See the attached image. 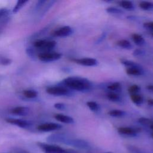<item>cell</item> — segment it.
I'll list each match as a JSON object with an SVG mask.
<instances>
[{
    "mask_svg": "<svg viewBox=\"0 0 153 153\" xmlns=\"http://www.w3.org/2000/svg\"><path fill=\"white\" fill-rule=\"evenodd\" d=\"M140 88L139 85H136V84H134V85H131L128 89V93L130 94H138V93L140 91Z\"/></svg>",
    "mask_w": 153,
    "mask_h": 153,
    "instance_id": "obj_29",
    "label": "cell"
},
{
    "mask_svg": "<svg viewBox=\"0 0 153 153\" xmlns=\"http://www.w3.org/2000/svg\"><path fill=\"white\" fill-rule=\"evenodd\" d=\"M152 137H153V133H152Z\"/></svg>",
    "mask_w": 153,
    "mask_h": 153,
    "instance_id": "obj_40",
    "label": "cell"
},
{
    "mask_svg": "<svg viewBox=\"0 0 153 153\" xmlns=\"http://www.w3.org/2000/svg\"><path fill=\"white\" fill-rule=\"evenodd\" d=\"M8 19H9V17H8V18L4 19V20H2V22H1V23H0V33L2 32L5 26L6 25L7 22H8Z\"/></svg>",
    "mask_w": 153,
    "mask_h": 153,
    "instance_id": "obj_34",
    "label": "cell"
},
{
    "mask_svg": "<svg viewBox=\"0 0 153 153\" xmlns=\"http://www.w3.org/2000/svg\"><path fill=\"white\" fill-rule=\"evenodd\" d=\"M10 14V10L7 8H0V20L2 21L4 19L9 17Z\"/></svg>",
    "mask_w": 153,
    "mask_h": 153,
    "instance_id": "obj_25",
    "label": "cell"
},
{
    "mask_svg": "<svg viewBox=\"0 0 153 153\" xmlns=\"http://www.w3.org/2000/svg\"><path fill=\"white\" fill-rule=\"evenodd\" d=\"M150 127H151V128L153 130V123H152V124L150 126Z\"/></svg>",
    "mask_w": 153,
    "mask_h": 153,
    "instance_id": "obj_38",
    "label": "cell"
},
{
    "mask_svg": "<svg viewBox=\"0 0 153 153\" xmlns=\"http://www.w3.org/2000/svg\"><path fill=\"white\" fill-rule=\"evenodd\" d=\"M132 39L134 43L138 46H142L145 44V41L144 38L142 35L138 33L133 34Z\"/></svg>",
    "mask_w": 153,
    "mask_h": 153,
    "instance_id": "obj_14",
    "label": "cell"
},
{
    "mask_svg": "<svg viewBox=\"0 0 153 153\" xmlns=\"http://www.w3.org/2000/svg\"><path fill=\"white\" fill-rule=\"evenodd\" d=\"M5 121L8 123H10L13 125H15L19 127L24 128L30 127L32 125V123L30 121H27L23 119L8 118H6Z\"/></svg>",
    "mask_w": 153,
    "mask_h": 153,
    "instance_id": "obj_6",
    "label": "cell"
},
{
    "mask_svg": "<svg viewBox=\"0 0 153 153\" xmlns=\"http://www.w3.org/2000/svg\"><path fill=\"white\" fill-rule=\"evenodd\" d=\"M147 103H148V105L151 106H153V99H148V101H147Z\"/></svg>",
    "mask_w": 153,
    "mask_h": 153,
    "instance_id": "obj_36",
    "label": "cell"
},
{
    "mask_svg": "<svg viewBox=\"0 0 153 153\" xmlns=\"http://www.w3.org/2000/svg\"><path fill=\"white\" fill-rule=\"evenodd\" d=\"M30 111V109L26 106H16L11 109V112L13 114L19 116H26Z\"/></svg>",
    "mask_w": 153,
    "mask_h": 153,
    "instance_id": "obj_10",
    "label": "cell"
},
{
    "mask_svg": "<svg viewBox=\"0 0 153 153\" xmlns=\"http://www.w3.org/2000/svg\"><path fill=\"white\" fill-rule=\"evenodd\" d=\"M138 122L143 125V126H151L152 124V123H153V121H152L151 119L148 118H145V117H141L140 118H139L138 120Z\"/></svg>",
    "mask_w": 153,
    "mask_h": 153,
    "instance_id": "obj_28",
    "label": "cell"
},
{
    "mask_svg": "<svg viewBox=\"0 0 153 153\" xmlns=\"http://www.w3.org/2000/svg\"><path fill=\"white\" fill-rule=\"evenodd\" d=\"M62 54L58 52H42L39 53L38 58L39 60L44 62H51L59 60Z\"/></svg>",
    "mask_w": 153,
    "mask_h": 153,
    "instance_id": "obj_4",
    "label": "cell"
},
{
    "mask_svg": "<svg viewBox=\"0 0 153 153\" xmlns=\"http://www.w3.org/2000/svg\"><path fill=\"white\" fill-rule=\"evenodd\" d=\"M54 118L58 121H60L65 124H73L74 123V120L70 116L62 114H57L54 115Z\"/></svg>",
    "mask_w": 153,
    "mask_h": 153,
    "instance_id": "obj_12",
    "label": "cell"
},
{
    "mask_svg": "<svg viewBox=\"0 0 153 153\" xmlns=\"http://www.w3.org/2000/svg\"><path fill=\"white\" fill-rule=\"evenodd\" d=\"M62 127V126L57 123H45L38 126L37 127V129L41 131L48 132V131H54V130L60 129Z\"/></svg>",
    "mask_w": 153,
    "mask_h": 153,
    "instance_id": "obj_7",
    "label": "cell"
},
{
    "mask_svg": "<svg viewBox=\"0 0 153 153\" xmlns=\"http://www.w3.org/2000/svg\"><path fill=\"white\" fill-rule=\"evenodd\" d=\"M118 132L123 135L134 136L137 134V130L129 127H121L118 128Z\"/></svg>",
    "mask_w": 153,
    "mask_h": 153,
    "instance_id": "obj_11",
    "label": "cell"
},
{
    "mask_svg": "<svg viewBox=\"0 0 153 153\" xmlns=\"http://www.w3.org/2000/svg\"><path fill=\"white\" fill-rule=\"evenodd\" d=\"M11 62L12 60L10 58L0 55V65H4V66H7L11 64Z\"/></svg>",
    "mask_w": 153,
    "mask_h": 153,
    "instance_id": "obj_30",
    "label": "cell"
},
{
    "mask_svg": "<svg viewBox=\"0 0 153 153\" xmlns=\"http://www.w3.org/2000/svg\"><path fill=\"white\" fill-rule=\"evenodd\" d=\"M62 83L68 88L78 91H88L92 88V84L88 79L79 76L68 77L63 80Z\"/></svg>",
    "mask_w": 153,
    "mask_h": 153,
    "instance_id": "obj_1",
    "label": "cell"
},
{
    "mask_svg": "<svg viewBox=\"0 0 153 153\" xmlns=\"http://www.w3.org/2000/svg\"><path fill=\"white\" fill-rule=\"evenodd\" d=\"M29 1H25V0H19L17 1L16 5L14 7L13 9V13H16L19 12L25 5L26 3H27Z\"/></svg>",
    "mask_w": 153,
    "mask_h": 153,
    "instance_id": "obj_19",
    "label": "cell"
},
{
    "mask_svg": "<svg viewBox=\"0 0 153 153\" xmlns=\"http://www.w3.org/2000/svg\"><path fill=\"white\" fill-rule=\"evenodd\" d=\"M117 44L121 48L126 49V50H130L132 48V45L130 41L126 39H121L119 40Z\"/></svg>",
    "mask_w": 153,
    "mask_h": 153,
    "instance_id": "obj_17",
    "label": "cell"
},
{
    "mask_svg": "<svg viewBox=\"0 0 153 153\" xmlns=\"http://www.w3.org/2000/svg\"><path fill=\"white\" fill-rule=\"evenodd\" d=\"M139 7L145 11H153V2L149 1H142L139 4Z\"/></svg>",
    "mask_w": 153,
    "mask_h": 153,
    "instance_id": "obj_16",
    "label": "cell"
},
{
    "mask_svg": "<svg viewBox=\"0 0 153 153\" xmlns=\"http://www.w3.org/2000/svg\"><path fill=\"white\" fill-rule=\"evenodd\" d=\"M106 153H111V152H106Z\"/></svg>",
    "mask_w": 153,
    "mask_h": 153,
    "instance_id": "obj_39",
    "label": "cell"
},
{
    "mask_svg": "<svg viewBox=\"0 0 153 153\" xmlns=\"http://www.w3.org/2000/svg\"><path fill=\"white\" fill-rule=\"evenodd\" d=\"M107 97L111 101L115 102H120V99H121L120 96L117 93H114V92H109L107 94Z\"/></svg>",
    "mask_w": 153,
    "mask_h": 153,
    "instance_id": "obj_26",
    "label": "cell"
},
{
    "mask_svg": "<svg viewBox=\"0 0 153 153\" xmlns=\"http://www.w3.org/2000/svg\"><path fill=\"white\" fill-rule=\"evenodd\" d=\"M152 36H153V33H152Z\"/></svg>",
    "mask_w": 153,
    "mask_h": 153,
    "instance_id": "obj_41",
    "label": "cell"
},
{
    "mask_svg": "<svg viewBox=\"0 0 153 153\" xmlns=\"http://www.w3.org/2000/svg\"><path fill=\"white\" fill-rule=\"evenodd\" d=\"M54 107L59 110H65L66 109V105L63 103H56L54 105Z\"/></svg>",
    "mask_w": 153,
    "mask_h": 153,
    "instance_id": "obj_33",
    "label": "cell"
},
{
    "mask_svg": "<svg viewBox=\"0 0 153 153\" xmlns=\"http://www.w3.org/2000/svg\"><path fill=\"white\" fill-rule=\"evenodd\" d=\"M145 53V52L140 50V49H136L133 53V54L134 56H142L143 55V54Z\"/></svg>",
    "mask_w": 153,
    "mask_h": 153,
    "instance_id": "obj_35",
    "label": "cell"
},
{
    "mask_svg": "<svg viewBox=\"0 0 153 153\" xmlns=\"http://www.w3.org/2000/svg\"><path fill=\"white\" fill-rule=\"evenodd\" d=\"M106 11L110 14H121L123 13V11L117 8L114 7H109L106 8Z\"/></svg>",
    "mask_w": 153,
    "mask_h": 153,
    "instance_id": "obj_27",
    "label": "cell"
},
{
    "mask_svg": "<svg viewBox=\"0 0 153 153\" xmlns=\"http://www.w3.org/2000/svg\"><path fill=\"white\" fill-rule=\"evenodd\" d=\"M147 89L152 92H153V85H149L147 86Z\"/></svg>",
    "mask_w": 153,
    "mask_h": 153,
    "instance_id": "obj_37",
    "label": "cell"
},
{
    "mask_svg": "<svg viewBox=\"0 0 153 153\" xmlns=\"http://www.w3.org/2000/svg\"><path fill=\"white\" fill-rule=\"evenodd\" d=\"M130 99L131 101L136 105H142L143 102V97L139 94H130Z\"/></svg>",
    "mask_w": 153,
    "mask_h": 153,
    "instance_id": "obj_15",
    "label": "cell"
},
{
    "mask_svg": "<svg viewBox=\"0 0 153 153\" xmlns=\"http://www.w3.org/2000/svg\"><path fill=\"white\" fill-rule=\"evenodd\" d=\"M107 87H108V90L111 91V92H114V93L120 91L121 88V84L119 82H114L109 84V85H108Z\"/></svg>",
    "mask_w": 153,
    "mask_h": 153,
    "instance_id": "obj_23",
    "label": "cell"
},
{
    "mask_svg": "<svg viewBox=\"0 0 153 153\" xmlns=\"http://www.w3.org/2000/svg\"><path fill=\"white\" fill-rule=\"evenodd\" d=\"M121 63L123 64L125 66H126L127 68H133V67H136V68H142V66H140L139 64L129 60H125V59H123L121 60Z\"/></svg>",
    "mask_w": 153,
    "mask_h": 153,
    "instance_id": "obj_22",
    "label": "cell"
},
{
    "mask_svg": "<svg viewBox=\"0 0 153 153\" xmlns=\"http://www.w3.org/2000/svg\"><path fill=\"white\" fill-rule=\"evenodd\" d=\"M108 114L112 117H123L126 115V112L120 109H112L108 112Z\"/></svg>",
    "mask_w": 153,
    "mask_h": 153,
    "instance_id": "obj_21",
    "label": "cell"
},
{
    "mask_svg": "<svg viewBox=\"0 0 153 153\" xmlns=\"http://www.w3.org/2000/svg\"><path fill=\"white\" fill-rule=\"evenodd\" d=\"M26 54H27V56L29 57H30L31 59L35 60L36 58V54H35V52L33 50V48L32 47H28L26 48Z\"/></svg>",
    "mask_w": 153,
    "mask_h": 153,
    "instance_id": "obj_31",
    "label": "cell"
},
{
    "mask_svg": "<svg viewBox=\"0 0 153 153\" xmlns=\"http://www.w3.org/2000/svg\"><path fill=\"white\" fill-rule=\"evenodd\" d=\"M38 145L45 153H69L67 150L57 145L44 143H38Z\"/></svg>",
    "mask_w": 153,
    "mask_h": 153,
    "instance_id": "obj_5",
    "label": "cell"
},
{
    "mask_svg": "<svg viewBox=\"0 0 153 153\" xmlns=\"http://www.w3.org/2000/svg\"><path fill=\"white\" fill-rule=\"evenodd\" d=\"M119 5L123 8L127 10H133L134 8L133 2L129 1H121L119 2Z\"/></svg>",
    "mask_w": 153,
    "mask_h": 153,
    "instance_id": "obj_18",
    "label": "cell"
},
{
    "mask_svg": "<svg viewBox=\"0 0 153 153\" xmlns=\"http://www.w3.org/2000/svg\"><path fill=\"white\" fill-rule=\"evenodd\" d=\"M56 45V42L53 40L47 39H38L34 42V47L45 51V52H48L53 50Z\"/></svg>",
    "mask_w": 153,
    "mask_h": 153,
    "instance_id": "obj_2",
    "label": "cell"
},
{
    "mask_svg": "<svg viewBox=\"0 0 153 153\" xmlns=\"http://www.w3.org/2000/svg\"><path fill=\"white\" fill-rule=\"evenodd\" d=\"M74 62L76 63L85 66H94L97 65V61L96 59L93 58H81L74 59Z\"/></svg>",
    "mask_w": 153,
    "mask_h": 153,
    "instance_id": "obj_9",
    "label": "cell"
},
{
    "mask_svg": "<svg viewBox=\"0 0 153 153\" xmlns=\"http://www.w3.org/2000/svg\"><path fill=\"white\" fill-rule=\"evenodd\" d=\"M143 26L146 29H148L149 30H153V22L144 23L143 25Z\"/></svg>",
    "mask_w": 153,
    "mask_h": 153,
    "instance_id": "obj_32",
    "label": "cell"
},
{
    "mask_svg": "<svg viewBox=\"0 0 153 153\" xmlns=\"http://www.w3.org/2000/svg\"><path fill=\"white\" fill-rule=\"evenodd\" d=\"M46 92L49 94L56 96H69L71 94V92L69 88L62 85L48 87L46 89Z\"/></svg>",
    "mask_w": 153,
    "mask_h": 153,
    "instance_id": "obj_3",
    "label": "cell"
},
{
    "mask_svg": "<svg viewBox=\"0 0 153 153\" xmlns=\"http://www.w3.org/2000/svg\"><path fill=\"white\" fill-rule=\"evenodd\" d=\"M127 74L133 76H140L143 75L144 71L142 68H127L126 71Z\"/></svg>",
    "mask_w": 153,
    "mask_h": 153,
    "instance_id": "obj_13",
    "label": "cell"
},
{
    "mask_svg": "<svg viewBox=\"0 0 153 153\" xmlns=\"http://www.w3.org/2000/svg\"><path fill=\"white\" fill-rule=\"evenodd\" d=\"M73 33V29L69 26H65L56 30L53 35L57 37H66L72 35Z\"/></svg>",
    "mask_w": 153,
    "mask_h": 153,
    "instance_id": "obj_8",
    "label": "cell"
},
{
    "mask_svg": "<svg viewBox=\"0 0 153 153\" xmlns=\"http://www.w3.org/2000/svg\"><path fill=\"white\" fill-rule=\"evenodd\" d=\"M87 106L93 112H97L100 109V106L96 102L88 101L87 102Z\"/></svg>",
    "mask_w": 153,
    "mask_h": 153,
    "instance_id": "obj_24",
    "label": "cell"
},
{
    "mask_svg": "<svg viewBox=\"0 0 153 153\" xmlns=\"http://www.w3.org/2000/svg\"><path fill=\"white\" fill-rule=\"evenodd\" d=\"M23 94L27 99H34L38 96V92L34 90H25L23 91Z\"/></svg>",
    "mask_w": 153,
    "mask_h": 153,
    "instance_id": "obj_20",
    "label": "cell"
}]
</instances>
